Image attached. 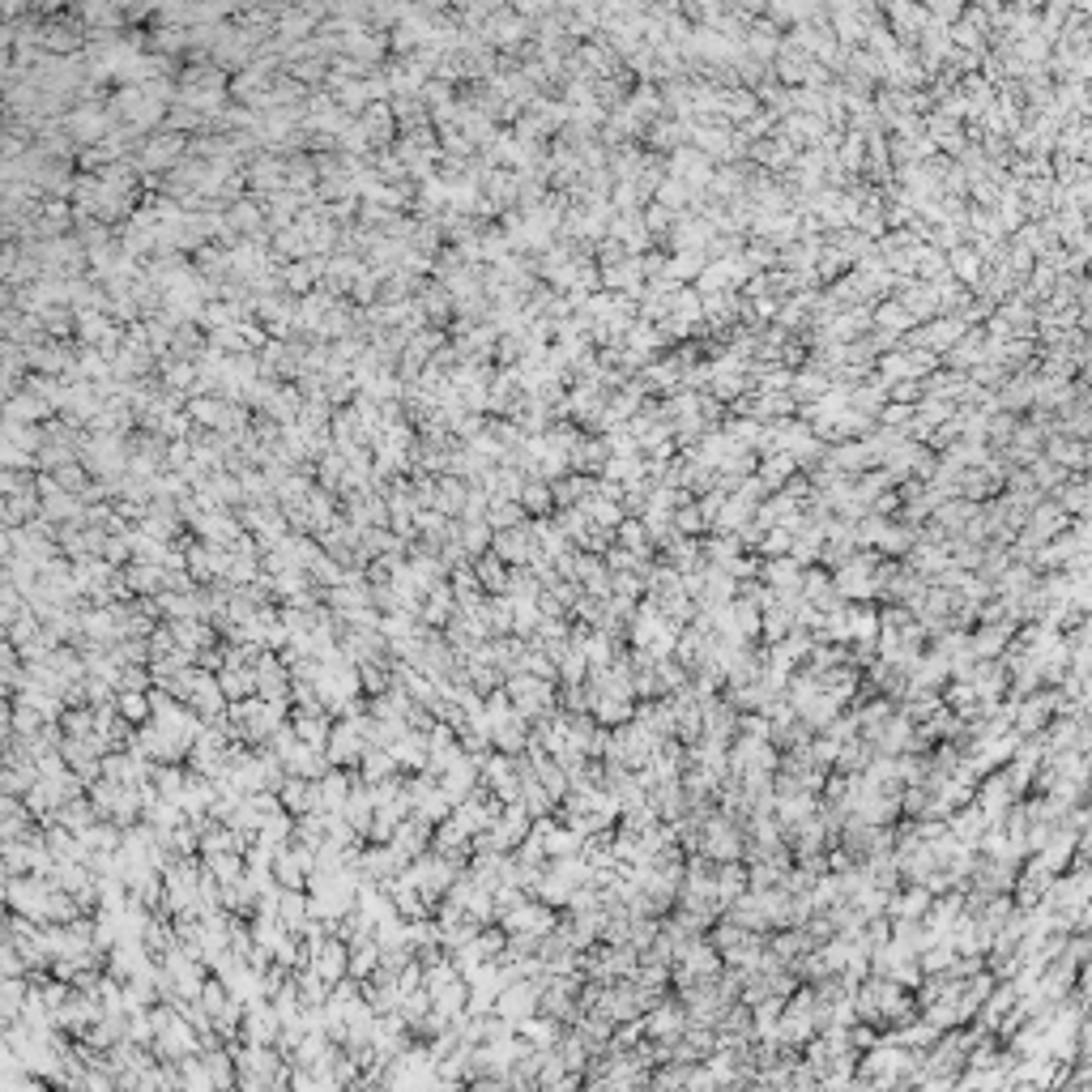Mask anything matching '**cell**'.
<instances>
[{
    "mask_svg": "<svg viewBox=\"0 0 1092 1092\" xmlns=\"http://www.w3.org/2000/svg\"><path fill=\"white\" fill-rule=\"evenodd\" d=\"M218 687H222L226 700H252L257 696V671H248V665H226L218 675Z\"/></svg>",
    "mask_w": 1092,
    "mask_h": 1092,
    "instance_id": "cell-1",
    "label": "cell"
},
{
    "mask_svg": "<svg viewBox=\"0 0 1092 1092\" xmlns=\"http://www.w3.org/2000/svg\"><path fill=\"white\" fill-rule=\"evenodd\" d=\"M333 751H329V760L333 764H350L354 755H358V721L354 725H342V730H333V743H329Z\"/></svg>",
    "mask_w": 1092,
    "mask_h": 1092,
    "instance_id": "cell-2",
    "label": "cell"
},
{
    "mask_svg": "<svg viewBox=\"0 0 1092 1092\" xmlns=\"http://www.w3.org/2000/svg\"><path fill=\"white\" fill-rule=\"evenodd\" d=\"M496 555H500V559H512V564H525V559H533V546H525L521 533H504L500 546H496Z\"/></svg>",
    "mask_w": 1092,
    "mask_h": 1092,
    "instance_id": "cell-3",
    "label": "cell"
},
{
    "mask_svg": "<svg viewBox=\"0 0 1092 1092\" xmlns=\"http://www.w3.org/2000/svg\"><path fill=\"white\" fill-rule=\"evenodd\" d=\"M115 704H119V713H125V721H146L150 717V700L141 692H119Z\"/></svg>",
    "mask_w": 1092,
    "mask_h": 1092,
    "instance_id": "cell-4",
    "label": "cell"
}]
</instances>
